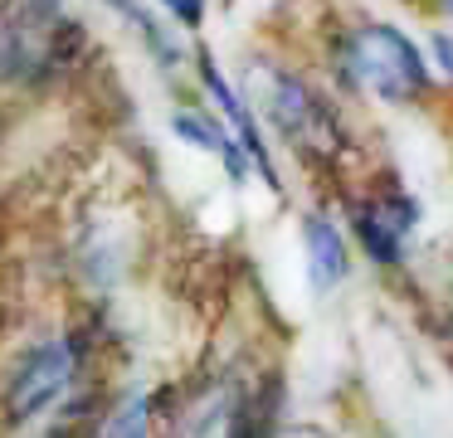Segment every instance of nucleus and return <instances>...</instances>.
Listing matches in <instances>:
<instances>
[{"label": "nucleus", "instance_id": "10", "mask_svg": "<svg viewBox=\"0 0 453 438\" xmlns=\"http://www.w3.org/2000/svg\"><path fill=\"white\" fill-rule=\"evenodd\" d=\"M98 5H108L112 15L127 19V25L142 35V44H147L151 54H157V64H161V68H176V64H180V49L171 44V35L157 25V15H151V10L142 5V0H98Z\"/></svg>", "mask_w": 453, "mask_h": 438}, {"label": "nucleus", "instance_id": "9", "mask_svg": "<svg viewBox=\"0 0 453 438\" xmlns=\"http://www.w3.org/2000/svg\"><path fill=\"white\" fill-rule=\"evenodd\" d=\"M93 438H157V399L151 389H122L108 404Z\"/></svg>", "mask_w": 453, "mask_h": 438}, {"label": "nucleus", "instance_id": "14", "mask_svg": "<svg viewBox=\"0 0 453 438\" xmlns=\"http://www.w3.org/2000/svg\"><path fill=\"white\" fill-rule=\"evenodd\" d=\"M434 5H439V10H449V15H453V0H434Z\"/></svg>", "mask_w": 453, "mask_h": 438}, {"label": "nucleus", "instance_id": "3", "mask_svg": "<svg viewBox=\"0 0 453 438\" xmlns=\"http://www.w3.org/2000/svg\"><path fill=\"white\" fill-rule=\"evenodd\" d=\"M254 103L264 107V117L278 127V136H288L293 151L336 156V146H342L336 107L326 103L307 78L288 73V68H264V73H254Z\"/></svg>", "mask_w": 453, "mask_h": 438}, {"label": "nucleus", "instance_id": "1", "mask_svg": "<svg viewBox=\"0 0 453 438\" xmlns=\"http://www.w3.org/2000/svg\"><path fill=\"white\" fill-rule=\"evenodd\" d=\"M88 365L93 331L83 327H54L15 346L11 360L0 365V434L44 438V428L59 419V409L79 389H88Z\"/></svg>", "mask_w": 453, "mask_h": 438}, {"label": "nucleus", "instance_id": "11", "mask_svg": "<svg viewBox=\"0 0 453 438\" xmlns=\"http://www.w3.org/2000/svg\"><path fill=\"white\" fill-rule=\"evenodd\" d=\"M161 10H166L176 25H186V29H200L205 25V0H157Z\"/></svg>", "mask_w": 453, "mask_h": 438}, {"label": "nucleus", "instance_id": "13", "mask_svg": "<svg viewBox=\"0 0 453 438\" xmlns=\"http://www.w3.org/2000/svg\"><path fill=\"white\" fill-rule=\"evenodd\" d=\"M268 438H332L326 428H317V424H278Z\"/></svg>", "mask_w": 453, "mask_h": 438}, {"label": "nucleus", "instance_id": "7", "mask_svg": "<svg viewBox=\"0 0 453 438\" xmlns=\"http://www.w3.org/2000/svg\"><path fill=\"white\" fill-rule=\"evenodd\" d=\"M171 132L186 146H196V151H210L215 161H225V171L234 185L249 181V156H244V146H239V136L229 132L225 122H215L210 112H200V107H176V112H171Z\"/></svg>", "mask_w": 453, "mask_h": 438}, {"label": "nucleus", "instance_id": "12", "mask_svg": "<svg viewBox=\"0 0 453 438\" xmlns=\"http://www.w3.org/2000/svg\"><path fill=\"white\" fill-rule=\"evenodd\" d=\"M429 49H434V58H439L443 78H449V83H453V35H449V29H439V35L429 39Z\"/></svg>", "mask_w": 453, "mask_h": 438}, {"label": "nucleus", "instance_id": "5", "mask_svg": "<svg viewBox=\"0 0 453 438\" xmlns=\"http://www.w3.org/2000/svg\"><path fill=\"white\" fill-rule=\"evenodd\" d=\"M196 58H200V64H196V68H200V83H205V93L215 97V107L225 112V122H229V132L239 136V146H244V156L258 165V175H264V185H268V190H273V195H283V181H278V165H273V156H268V142H264V127L254 122V112H249V103L234 93V88H229V78L219 73V64L205 54V49H200Z\"/></svg>", "mask_w": 453, "mask_h": 438}, {"label": "nucleus", "instance_id": "4", "mask_svg": "<svg viewBox=\"0 0 453 438\" xmlns=\"http://www.w3.org/2000/svg\"><path fill=\"white\" fill-rule=\"evenodd\" d=\"M346 210H351V229L365 258L380 268H400L404 239H410V229H419V200L404 195L400 185H385V190L356 195Z\"/></svg>", "mask_w": 453, "mask_h": 438}, {"label": "nucleus", "instance_id": "8", "mask_svg": "<svg viewBox=\"0 0 453 438\" xmlns=\"http://www.w3.org/2000/svg\"><path fill=\"white\" fill-rule=\"evenodd\" d=\"M303 249H307V282H312V292L342 288L346 273H351V253H346V239L336 229V219L303 214Z\"/></svg>", "mask_w": 453, "mask_h": 438}, {"label": "nucleus", "instance_id": "6", "mask_svg": "<svg viewBox=\"0 0 453 438\" xmlns=\"http://www.w3.org/2000/svg\"><path fill=\"white\" fill-rule=\"evenodd\" d=\"M239 385L234 380H215L205 385L200 395L186 399L176 419H171V434L166 438H234L239 428Z\"/></svg>", "mask_w": 453, "mask_h": 438}, {"label": "nucleus", "instance_id": "2", "mask_svg": "<svg viewBox=\"0 0 453 438\" xmlns=\"http://www.w3.org/2000/svg\"><path fill=\"white\" fill-rule=\"evenodd\" d=\"M332 64L346 88L375 97V103L400 107L429 97V64H424L419 44L404 29L385 25V19H361V25L342 29Z\"/></svg>", "mask_w": 453, "mask_h": 438}]
</instances>
